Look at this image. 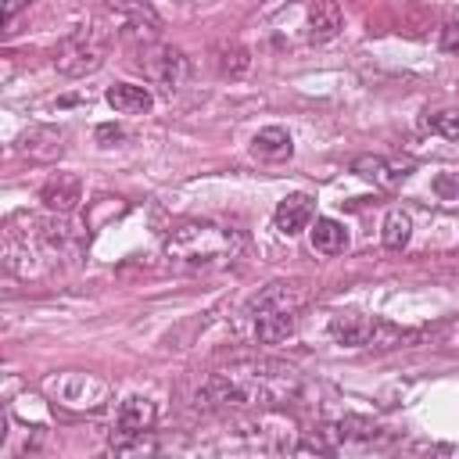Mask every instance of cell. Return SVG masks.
I'll use <instances>...</instances> for the list:
<instances>
[{
	"label": "cell",
	"instance_id": "6da1fadb",
	"mask_svg": "<svg viewBox=\"0 0 459 459\" xmlns=\"http://www.w3.org/2000/svg\"><path fill=\"white\" fill-rule=\"evenodd\" d=\"M298 387V373L276 359H244L230 369H219L204 384V398L219 409H262L290 398Z\"/></svg>",
	"mask_w": 459,
	"mask_h": 459
},
{
	"label": "cell",
	"instance_id": "7a4b0ae2",
	"mask_svg": "<svg viewBox=\"0 0 459 459\" xmlns=\"http://www.w3.org/2000/svg\"><path fill=\"white\" fill-rule=\"evenodd\" d=\"M240 251V237L230 226L219 222H179L169 237H165V258L179 269H208V265H222Z\"/></svg>",
	"mask_w": 459,
	"mask_h": 459
},
{
	"label": "cell",
	"instance_id": "3957f363",
	"mask_svg": "<svg viewBox=\"0 0 459 459\" xmlns=\"http://www.w3.org/2000/svg\"><path fill=\"white\" fill-rule=\"evenodd\" d=\"M104 61V36L97 29H75L68 39H61L54 54V68L65 75H86Z\"/></svg>",
	"mask_w": 459,
	"mask_h": 459
},
{
	"label": "cell",
	"instance_id": "277c9868",
	"mask_svg": "<svg viewBox=\"0 0 459 459\" xmlns=\"http://www.w3.org/2000/svg\"><path fill=\"white\" fill-rule=\"evenodd\" d=\"M136 68L143 72V79L165 86V90H179L190 75V65L183 57V50L169 47V43H151V47H140L136 54Z\"/></svg>",
	"mask_w": 459,
	"mask_h": 459
},
{
	"label": "cell",
	"instance_id": "5b68a950",
	"mask_svg": "<svg viewBox=\"0 0 459 459\" xmlns=\"http://www.w3.org/2000/svg\"><path fill=\"white\" fill-rule=\"evenodd\" d=\"M330 337L344 348H366V344H387L394 337V326L373 319V316H359V312H341L330 319Z\"/></svg>",
	"mask_w": 459,
	"mask_h": 459
},
{
	"label": "cell",
	"instance_id": "8992f818",
	"mask_svg": "<svg viewBox=\"0 0 459 459\" xmlns=\"http://www.w3.org/2000/svg\"><path fill=\"white\" fill-rule=\"evenodd\" d=\"M312 219H316V197L312 194H287L273 212V222L283 237H294V233L308 230Z\"/></svg>",
	"mask_w": 459,
	"mask_h": 459
},
{
	"label": "cell",
	"instance_id": "52a82bcc",
	"mask_svg": "<svg viewBox=\"0 0 459 459\" xmlns=\"http://www.w3.org/2000/svg\"><path fill=\"white\" fill-rule=\"evenodd\" d=\"M351 169H355V176L373 179V183H380V186H398L402 179H409L412 161H387V158H380V154H362V158L351 161Z\"/></svg>",
	"mask_w": 459,
	"mask_h": 459
},
{
	"label": "cell",
	"instance_id": "ba28073f",
	"mask_svg": "<svg viewBox=\"0 0 459 459\" xmlns=\"http://www.w3.org/2000/svg\"><path fill=\"white\" fill-rule=\"evenodd\" d=\"M39 201H43L50 212H57V215H68V212L82 201V183H79V176H72V172H57L54 179L43 183Z\"/></svg>",
	"mask_w": 459,
	"mask_h": 459
},
{
	"label": "cell",
	"instance_id": "9c48e42d",
	"mask_svg": "<svg viewBox=\"0 0 459 459\" xmlns=\"http://www.w3.org/2000/svg\"><path fill=\"white\" fill-rule=\"evenodd\" d=\"M344 29V14L337 0H308V39L326 43Z\"/></svg>",
	"mask_w": 459,
	"mask_h": 459
},
{
	"label": "cell",
	"instance_id": "30bf717a",
	"mask_svg": "<svg viewBox=\"0 0 459 459\" xmlns=\"http://www.w3.org/2000/svg\"><path fill=\"white\" fill-rule=\"evenodd\" d=\"M108 104L118 111V115H147L154 108V97L147 86H136V82H115L108 86Z\"/></svg>",
	"mask_w": 459,
	"mask_h": 459
},
{
	"label": "cell",
	"instance_id": "8fae6325",
	"mask_svg": "<svg viewBox=\"0 0 459 459\" xmlns=\"http://www.w3.org/2000/svg\"><path fill=\"white\" fill-rule=\"evenodd\" d=\"M251 154H255L258 161H287V158L294 154V140H290L287 129H280V126H265V129L255 133V140H251Z\"/></svg>",
	"mask_w": 459,
	"mask_h": 459
},
{
	"label": "cell",
	"instance_id": "7c38bea8",
	"mask_svg": "<svg viewBox=\"0 0 459 459\" xmlns=\"http://www.w3.org/2000/svg\"><path fill=\"white\" fill-rule=\"evenodd\" d=\"M154 420H158L154 402H151V398H143V394H129V398L118 405L115 427H118V430H136V434H143V430H151V427H154Z\"/></svg>",
	"mask_w": 459,
	"mask_h": 459
},
{
	"label": "cell",
	"instance_id": "4fadbf2b",
	"mask_svg": "<svg viewBox=\"0 0 459 459\" xmlns=\"http://www.w3.org/2000/svg\"><path fill=\"white\" fill-rule=\"evenodd\" d=\"M301 301H305V294L298 290V283H269L255 298V312H298Z\"/></svg>",
	"mask_w": 459,
	"mask_h": 459
},
{
	"label": "cell",
	"instance_id": "5bb4252c",
	"mask_svg": "<svg viewBox=\"0 0 459 459\" xmlns=\"http://www.w3.org/2000/svg\"><path fill=\"white\" fill-rule=\"evenodd\" d=\"M308 237H312V251H319V255H341V251L348 247V230H344V222L326 219V215L312 222Z\"/></svg>",
	"mask_w": 459,
	"mask_h": 459
},
{
	"label": "cell",
	"instance_id": "9a60e30c",
	"mask_svg": "<svg viewBox=\"0 0 459 459\" xmlns=\"http://www.w3.org/2000/svg\"><path fill=\"white\" fill-rule=\"evenodd\" d=\"M298 312H255V337L262 344H276L294 333Z\"/></svg>",
	"mask_w": 459,
	"mask_h": 459
},
{
	"label": "cell",
	"instance_id": "2e32d148",
	"mask_svg": "<svg viewBox=\"0 0 459 459\" xmlns=\"http://www.w3.org/2000/svg\"><path fill=\"white\" fill-rule=\"evenodd\" d=\"M18 147L29 154V158H54V154H61V133L57 129H47V126H36V129H29L22 140H18Z\"/></svg>",
	"mask_w": 459,
	"mask_h": 459
},
{
	"label": "cell",
	"instance_id": "e0dca14e",
	"mask_svg": "<svg viewBox=\"0 0 459 459\" xmlns=\"http://www.w3.org/2000/svg\"><path fill=\"white\" fill-rule=\"evenodd\" d=\"M409 237H412V219H409L402 208H391V212L384 215V230H380L384 247H387V251H402V247L409 244Z\"/></svg>",
	"mask_w": 459,
	"mask_h": 459
},
{
	"label": "cell",
	"instance_id": "ac0fdd59",
	"mask_svg": "<svg viewBox=\"0 0 459 459\" xmlns=\"http://www.w3.org/2000/svg\"><path fill=\"white\" fill-rule=\"evenodd\" d=\"M247 68H251V54H247V47L230 43V47H222V50H219V72H222V75L240 79Z\"/></svg>",
	"mask_w": 459,
	"mask_h": 459
},
{
	"label": "cell",
	"instance_id": "d6986e66",
	"mask_svg": "<svg viewBox=\"0 0 459 459\" xmlns=\"http://www.w3.org/2000/svg\"><path fill=\"white\" fill-rule=\"evenodd\" d=\"M423 122H427V129L441 133L445 140H459V111H455V108H448V111H430Z\"/></svg>",
	"mask_w": 459,
	"mask_h": 459
},
{
	"label": "cell",
	"instance_id": "ffe728a7",
	"mask_svg": "<svg viewBox=\"0 0 459 459\" xmlns=\"http://www.w3.org/2000/svg\"><path fill=\"white\" fill-rule=\"evenodd\" d=\"M434 194L437 197H459V172H437L434 176Z\"/></svg>",
	"mask_w": 459,
	"mask_h": 459
},
{
	"label": "cell",
	"instance_id": "44dd1931",
	"mask_svg": "<svg viewBox=\"0 0 459 459\" xmlns=\"http://www.w3.org/2000/svg\"><path fill=\"white\" fill-rule=\"evenodd\" d=\"M441 50L452 54V57H459V22H448L441 29Z\"/></svg>",
	"mask_w": 459,
	"mask_h": 459
},
{
	"label": "cell",
	"instance_id": "7402d4cb",
	"mask_svg": "<svg viewBox=\"0 0 459 459\" xmlns=\"http://www.w3.org/2000/svg\"><path fill=\"white\" fill-rule=\"evenodd\" d=\"M122 136H126V133H122L118 126H100V129H97V140H100V147H111V143H115V140H122Z\"/></svg>",
	"mask_w": 459,
	"mask_h": 459
},
{
	"label": "cell",
	"instance_id": "603a6c76",
	"mask_svg": "<svg viewBox=\"0 0 459 459\" xmlns=\"http://www.w3.org/2000/svg\"><path fill=\"white\" fill-rule=\"evenodd\" d=\"M22 7H29V0H4V22H11Z\"/></svg>",
	"mask_w": 459,
	"mask_h": 459
}]
</instances>
